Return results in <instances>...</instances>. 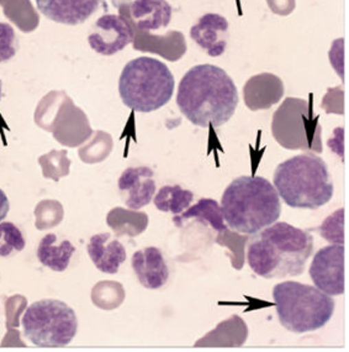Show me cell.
I'll use <instances>...</instances> for the list:
<instances>
[{"mask_svg":"<svg viewBox=\"0 0 349 352\" xmlns=\"http://www.w3.org/2000/svg\"><path fill=\"white\" fill-rule=\"evenodd\" d=\"M133 272L147 289H159L169 280V268L162 251L153 246L136 251L133 256Z\"/></svg>","mask_w":349,"mask_h":352,"instance_id":"obj_14","label":"cell"},{"mask_svg":"<svg viewBox=\"0 0 349 352\" xmlns=\"http://www.w3.org/2000/svg\"><path fill=\"white\" fill-rule=\"evenodd\" d=\"M190 37L207 55L218 57L223 55L229 45V21L220 14H205L190 29Z\"/></svg>","mask_w":349,"mask_h":352,"instance_id":"obj_12","label":"cell"},{"mask_svg":"<svg viewBox=\"0 0 349 352\" xmlns=\"http://www.w3.org/2000/svg\"><path fill=\"white\" fill-rule=\"evenodd\" d=\"M246 243L249 267L265 280L302 274L313 250V239L308 231L284 221L253 234Z\"/></svg>","mask_w":349,"mask_h":352,"instance_id":"obj_2","label":"cell"},{"mask_svg":"<svg viewBox=\"0 0 349 352\" xmlns=\"http://www.w3.org/2000/svg\"><path fill=\"white\" fill-rule=\"evenodd\" d=\"M273 182L284 203L295 209L316 210L333 197L328 166L311 152L294 156L279 164Z\"/></svg>","mask_w":349,"mask_h":352,"instance_id":"obj_4","label":"cell"},{"mask_svg":"<svg viewBox=\"0 0 349 352\" xmlns=\"http://www.w3.org/2000/svg\"><path fill=\"white\" fill-rule=\"evenodd\" d=\"M193 192L181 188V186H164L158 190L153 201L158 210L172 214H181L192 206Z\"/></svg>","mask_w":349,"mask_h":352,"instance_id":"obj_22","label":"cell"},{"mask_svg":"<svg viewBox=\"0 0 349 352\" xmlns=\"http://www.w3.org/2000/svg\"><path fill=\"white\" fill-rule=\"evenodd\" d=\"M284 96L282 79L271 73H260L248 79L243 88V98L247 108L252 111L267 110Z\"/></svg>","mask_w":349,"mask_h":352,"instance_id":"obj_15","label":"cell"},{"mask_svg":"<svg viewBox=\"0 0 349 352\" xmlns=\"http://www.w3.org/2000/svg\"><path fill=\"white\" fill-rule=\"evenodd\" d=\"M106 223L117 237L124 235L136 237L147 229L148 217L146 212H136L133 209L115 208L109 212Z\"/></svg>","mask_w":349,"mask_h":352,"instance_id":"obj_20","label":"cell"},{"mask_svg":"<svg viewBox=\"0 0 349 352\" xmlns=\"http://www.w3.org/2000/svg\"><path fill=\"white\" fill-rule=\"evenodd\" d=\"M190 219H196L200 221H204L206 224L210 225L214 230L218 231V232L229 229L223 220V209L220 207V204L210 198L200 199L195 206L189 207V209L181 212V215L175 217L173 221L178 228H181V225L184 224V221L190 220Z\"/></svg>","mask_w":349,"mask_h":352,"instance_id":"obj_21","label":"cell"},{"mask_svg":"<svg viewBox=\"0 0 349 352\" xmlns=\"http://www.w3.org/2000/svg\"><path fill=\"white\" fill-rule=\"evenodd\" d=\"M76 248L68 240L58 243V239L54 234H47L43 237L37 248V258L45 267H49L54 272L66 271L72 260Z\"/></svg>","mask_w":349,"mask_h":352,"instance_id":"obj_19","label":"cell"},{"mask_svg":"<svg viewBox=\"0 0 349 352\" xmlns=\"http://www.w3.org/2000/svg\"><path fill=\"white\" fill-rule=\"evenodd\" d=\"M87 250L91 261L102 274H117L121 265L126 261L124 245L108 232L91 236Z\"/></svg>","mask_w":349,"mask_h":352,"instance_id":"obj_16","label":"cell"},{"mask_svg":"<svg viewBox=\"0 0 349 352\" xmlns=\"http://www.w3.org/2000/svg\"><path fill=\"white\" fill-rule=\"evenodd\" d=\"M93 302L102 309H115L124 302L125 292L120 283L100 282L91 293Z\"/></svg>","mask_w":349,"mask_h":352,"instance_id":"obj_23","label":"cell"},{"mask_svg":"<svg viewBox=\"0 0 349 352\" xmlns=\"http://www.w3.org/2000/svg\"><path fill=\"white\" fill-rule=\"evenodd\" d=\"M9 208H10L9 199H8L5 193L0 189V221H3L6 215H8Z\"/></svg>","mask_w":349,"mask_h":352,"instance_id":"obj_27","label":"cell"},{"mask_svg":"<svg viewBox=\"0 0 349 352\" xmlns=\"http://www.w3.org/2000/svg\"><path fill=\"white\" fill-rule=\"evenodd\" d=\"M319 116L311 103L301 98H286L273 116L271 134L286 150L322 153Z\"/></svg>","mask_w":349,"mask_h":352,"instance_id":"obj_7","label":"cell"},{"mask_svg":"<svg viewBox=\"0 0 349 352\" xmlns=\"http://www.w3.org/2000/svg\"><path fill=\"white\" fill-rule=\"evenodd\" d=\"M38 10L54 23L83 24L97 12L102 0H35Z\"/></svg>","mask_w":349,"mask_h":352,"instance_id":"obj_13","label":"cell"},{"mask_svg":"<svg viewBox=\"0 0 349 352\" xmlns=\"http://www.w3.org/2000/svg\"><path fill=\"white\" fill-rule=\"evenodd\" d=\"M177 105L194 125L216 129L235 114L238 93L225 69L214 65H199L190 68L181 78Z\"/></svg>","mask_w":349,"mask_h":352,"instance_id":"obj_1","label":"cell"},{"mask_svg":"<svg viewBox=\"0 0 349 352\" xmlns=\"http://www.w3.org/2000/svg\"><path fill=\"white\" fill-rule=\"evenodd\" d=\"M18 38L12 25L0 23V63L10 61L18 52Z\"/></svg>","mask_w":349,"mask_h":352,"instance_id":"obj_26","label":"cell"},{"mask_svg":"<svg viewBox=\"0 0 349 352\" xmlns=\"http://www.w3.org/2000/svg\"><path fill=\"white\" fill-rule=\"evenodd\" d=\"M247 338V324L240 316H232L196 341L195 347H238L245 345Z\"/></svg>","mask_w":349,"mask_h":352,"instance_id":"obj_18","label":"cell"},{"mask_svg":"<svg viewBox=\"0 0 349 352\" xmlns=\"http://www.w3.org/2000/svg\"><path fill=\"white\" fill-rule=\"evenodd\" d=\"M26 246L23 232L16 225L0 223V257H9L14 252L23 251Z\"/></svg>","mask_w":349,"mask_h":352,"instance_id":"obj_24","label":"cell"},{"mask_svg":"<svg viewBox=\"0 0 349 352\" xmlns=\"http://www.w3.org/2000/svg\"><path fill=\"white\" fill-rule=\"evenodd\" d=\"M223 220L231 230L253 235L274 224L282 214L277 189L259 176L236 178L225 189L221 201Z\"/></svg>","mask_w":349,"mask_h":352,"instance_id":"obj_3","label":"cell"},{"mask_svg":"<svg viewBox=\"0 0 349 352\" xmlns=\"http://www.w3.org/2000/svg\"><path fill=\"white\" fill-rule=\"evenodd\" d=\"M130 14L139 31L150 32L166 29L173 12L167 0H133Z\"/></svg>","mask_w":349,"mask_h":352,"instance_id":"obj_17","label":"cell"},{"mask_svg":"<svg viewBox=\"0 0 349 352\" xmlns=\"http://www.w3.org/2000/svg\"><path fill=\"white\" fill-rule=\"evenodd\" d=\"M135 38L128 21L115 14H106L98 19L88 35L91 50L102 56H113L133 43Z\"/></svg>","mask_w":349,"mask_h":352,"instance_id":"obj_10","label":"cell"},{"mask_svg":"<svg viewBox=\"0 0 349 352\" xmlns=\"http://www.w3.org/2000/svg\"><path fill=\"white\" fill-rule=\"evenodd\" d=\"M273 299L278 319L284 328L295 334L324 328L331 320L335 300L317 287L295 280L282 282L274 287Z\"/></svg>","mask_w":349,"mask_h":352,"instance_id":"obj_6","label":"cell"},{"mask_svg":"<svg viewBox=\"0 0 349 352\" xmlns=\"http://www.w3.org/2000/svg\"><path fill=\"white\" fill-rule=\"evenodd\" d=\"M344 245H331L316 252L310 266L315 287L328 296H341L346 291Z\"/></svg>","mask_w":349,"mask_h":352,"instance_id":"obj_9","label":"cell"},{"mask_svg":"<svg viewBox=\"0 0 349 352\" xmlns=\"http://www.w3.org/2000/svg\"><path fill=\"white\" fill-rule=\"evenodd\" d=\"M321 236L333 245H344V209L331 214L319 228Z\"/></svg>","mask_w":349,"mask_h":352,"instance_id":"obj_25","label":"cell"},{"mask_svg":"<svg viewBox=\"0 0 349 352\" xmlns=\"http://www.w3.org/2000/svg\"><path fill=\"white\" fill-rule=\"evenodd\" d=\"M173 73L163 62L150 57H139L127 63L119 79L122 103L139 113L161 109L173 97Z\"/></svg>","mask_w":349,"mask_h":352,"instance_id":"obj_5","label":"cell"},{"mask_svg":"<svg viewBox=\"0 0 349 352\" xmlns=\"http://www.w3.org/2000/svg\"><path fill=\"white\" fill-rule=\"evenodd\" d=\"M1 96H3V93H1V80H0V99H1Z\"/></svg>","mask_w":349,"mask_h":352,"instance_id":"obj_29","label":"cell"},{"mask_svg":"<svg viewBox=\"0 0 349 352\" xmlns=\"http://www.w3.org/2000/svg\"><path fill=\"white\" fill-rule=\"evenodd\" d=\"M111 1H113V4H114L115 6H120L130 3L131 0H111Z\"/></svg>","mask_w":349,"mask_h":352,"instance_id":"obj_28","label":"cell"},{"mask_svg":"<svg viewBox=\"0 0 349 352\" xmlns=\"http://www.w3.org/2000/svg\"><path fill=\"white\" fill-rule=\"evenodd\" d=\"M26 339L38 347L67 346L78 330L74 310L57 299H43L31 304L23 316Z\"/></svg>","mask_w":349,"mask_h":352,"instance_id":"obj_8","label":"cell"},{"mask_svg":"<svg viewBox=\"0 0 349 352\" xmlns=\"http://www.w3.org/2000/svg\"><path fill=\"white\" fill-rule=\"evenodd\" d=\"M117 187L127 208L139 210L148 206L155 197V172L150 167H130L121 175Z\"/></svg>","mask_w":349,"mask_h":352,"instance_id":"obj_11","label":"cell"}]
</instances>
